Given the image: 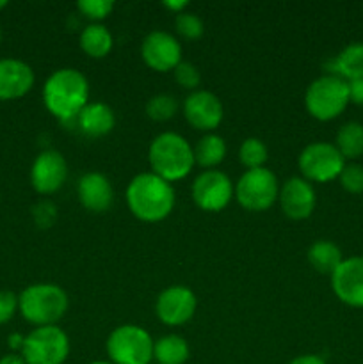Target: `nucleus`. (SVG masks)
Segmentation results:
<instances>
[{"mask_svg": "<svg viewBox=\"0 0 363 364\" xmlns=\"http://www.w3.org/2000/svg\"><path fill=\"white\" fill-rule=\"evenodd\" d=\"M153 338L142 327L120 326L107 338V355L112 364H149L153 359Z\"/></svg>", "mask_w": 363, "mask_h": 364, "instance_id": "obj_6", "label": "nucleus"}, {"mask_svg": "<svg viewBox=\"0 0 363 364\" xmlns=\"http://www.w3.org/2000/svg\"><path fill=\"white\" fill-rule=\"evenodd\" d=\"M281 210L292 220H305L313 213L317 205L315 188L305 178H290L280 187L278 196Z\"/></svg>", "mask_w": 363, "mask_h": 364, "instance_id": "obj_16", "label": "nucleus"}, {"mask_svg": "<svg viewBox=\"0 0 363 364\" xmlns=\"http://www.w3.org/2000/svg\"><path fill=\"white\" fill-rule=\"evenodd\" d=\"M89 364H112L110 361H95V363H89Z\"/></svg>", "mask_w": 363, "mask_h": 364, "instance_id": "obj_39", "label": "nucleus"}, {"mask_svg": "<svg viewBox=\"0 0 363 364\" xmlns=\"http://www.w3.org/2000/svg\"><path fill=\"white\" fill-rule=\"evenodd\" d=\"M68 294L53 283L31 284L18 295V311L36 327L56 326L68 311Z\"/></svg>", "mask_w": 363, "mask_h": 364, "instance_id": "obj_4", "label": "nucleus"}, {"mask_svg": "<svg viewBox=\"0 0 363 364\" xmlns=\"http://www.w3.org/2000/svg\"><path fill=\"white\" fill-rule=\"evenodd\" d=\"M34 71L25 60L0 59V100L9 102L27 95L34 85Z\"/></svg>", "mask_w": 363, "mask_h": 364, "instance_id": "obj_17", "label": "nucleus"}, {"mask_svg": "<svg viewBox=\"0 0 363 364\" xmlns=\"http://www.w3.org/2000/svg\"><path fill=\"white\" fill-rule=\"evenodd\" d=\"M68 178L66 159L56 149L41 151L31 167V183L38 194L48 196L60 191Z\"/></svg>", "mask_w": 363, "mask_h": 364, "instance_id": "obj_13", "label": "nucleus"}, {"mask_svg": "<svg viewBox=\"0 0 363 364\" xmlns=\"http://www.w3.org/2000/svg\"><path fill=\"white\" fill-rule=\"evenodd\" d=\"M0 364H27L25 359L18 354H7L0 359Z\"/></svg>", "mask_w": 363, "mask_h": 364, "instance_id": "obj_38", "label": "nucleus"}, {"mask_svg": "<svg viewBox=\"0 0 363 364\" xmlns=\"http://www.w3.org/2000/svg\"><path fill=\"white\" fill-rule=\"evenodd\" d=\"M70 355V338L60 327H36L25 336L21 358L27 364H64Z\"/></svg>", "mask_w": 363, "mask_h": 364, "instance_id": "obj_7", "label": "nucleus"}, {"mask_svg": "<svg viewBox=\"0 0 363 364\" xmlns=\"http://www.w3.org/2000/svg\"><path fill=\"white\" fill-rule=\"evenodd\" d=\"M189 345L178 334L159 338L153 345V359L159 364H185L189 359Z\"/></svg>", "mask_w": 363, "mask_h": 364, "instance_id": "obj_23", "label": "nucleus"}, {"mask_svg": "<svg viewBox=\"0 0 363 364\" xmlns=\"http://www.w3.org/2000/svg\"><path fill=\"white\" fill-rule=\"evenodd\" d=\"M184 116L192 128L212 134L223 123L224 109L214 92L192 91L184 102Z\"/></svg>", "mask_w": 363, "mask_h": 364, "instance_id": "obj_15", "label": "nucleus"}, {"mask_svg": "<svg viewBox=\"0 0 363 364\" xmlns=\"http://www.w3.org/2000/svg\"><path fill=\"white\" fill-rule=\"evenodd\" d=\"M198 299L187 287H169L157 297L155 311L164 326L178 327L187 323L194 316Z\"/></svg>", "mask_w": 363, "mask_h": 364, "instance_id": "obj_11", "label": "nucleus"}, {"mask_svg": "<svg viewBox=\"0 0 363 364\" xmlns=\"http://www.w3.org/2000/svg\"><path fill=\"white\" fill-rule=\"evenodd\" d=\"M112 34L102 23H89L80 34V48L93 59L105 57L112 50Z\"/></svg>", "mask_w": 363, "mask_h": 364, "instance_id": "obj_22", "label": "nucleus"}, {"mask_svg": "<svg viewBox=\"0 0 363 364\" xmlns=\"http://www.w3.org/2000/svg\"><path fill=\"white\" fill-rule=\"evenodd\" d=\"M148 160L152 173L166 181L184 180L194 169V148L185 137L174 132H164L157 135L148 149Z\"/></svg>", "mask_w": 363, "mask_h": 364, "instance_id": "obj_3", "label": "nucleus"}, {"mask_svg": "<svg viewBox=\"0 0 363 364\" xmlns=\"http://www.w3.org/2000/svg\"><path fill=\"white\" fill-rule=\"evenodd\" d=\"M77 123L82 134H85L88 137H103L112 132L114 124H116V116L107 103L93 102L82 109V112L77 116Z\"/></svg>", "mask_w": 363, "mask_h": 364, "instance_id": "obj_19", "label": "nucleus"}, {"mask_svg": "<svg viewBox=\"0 0 363 364\" xmlns=\"http://www.w3.org/2000/svg\"><path fill=\"white\" fill-rule=\"evenodd\" d=\"M141 55L146 66L159 73H166L182 63V45L169 32L153 31L142 39Z\"/></svg>", "mask_w": 363, "mask_h": 364, "instance_id": "obj_12", "label": "nucleus"}, {"mask_svg": "<svg viewBox=\"0 0 363 364\" xmlns=\"http://www.w3.org/2000/svg\"><path fill=\"white\" fill-rule=\"evenodd\" d=\"M162 6L166 7V9L173 11L174 14H180L184 13L185 7H189V2L187 0H167V2H164Z\"/></svg>", "mask_w": 363, "mask_h": 364, "instance_id": "obj_36", "label": "nucleus"}, {"mask_svg": "<svg viewBox=\"0 0 363 364\" xmlns=\"http://www.w3.org/2000/svg\"><path fill=\"white\" fill-rule=\"evenodd\" d=\"M6 6H7L6 0H0V9H4V7H6Z\"/></svg>", "mask_w": 363, "mask_h": 364, "instance_id": "obj_40", "label": "nucleus"}, {"mask_svg": "<svg viewBox=\"0 0 363 364\" xmlns=\"http://www.w3.org/2000/svg\"><path fill=\"white\" fill-rule=\"evenodd\" d=\"M344 191L351 194H363V166L359 164H349L338 176Z\"/></svg>", "mask_w": 363, "mask_h": 364, "instance_id": "obj_30", "label": "nucleus"}, {"mask_svg": "<svg viewBox=\"0 0 363 364\" xmlns=\"http://www.w3.org/2000/svg\"><path fill=\"white\" fill-rule=\"evenodd\" d=\"M77 9L93 23H100V20L112 13L114 2L112 0H78Z\"/></svg>", "mask_w": 363, "mask_h": 364, "instance_id": "obj_29", "label": "nucleus"}, {"mask_svg": "<svg viewBox=\"0 0 363 364\" xmlns=\"http://www.w3.org/2000/svg\"><path fill=\"white\" fill-rule=\"evenodd\" d=\"M288 364H326L320 355H315V354H306V355H299V358L292 359Z\"/></svg>", "mask_w": 363, "mask_h": 364, "instance_id": "obj_35", "label": "nucleus"}, {"mask_svg": "<svg viewBox=\"0 0 363 364\" xmlns=\"http://www.w3.org/2000/svg\"><path fill=\"white\" fill-rule=\"evenodd\" d=\"M178 102L171 95H155L146 103V114L155 121H167L177 114Z\"/></svg>", "mask_w": 363, "mask_h": 364, "instance_id": "obj_27", "label": "nucleus"}, {"mask_svg": "<svg viewBox=\"0 0 363 364\" xmlns=\"http://www.w3.org/2000/svg\"><path fill=\"white\" fill-rule=\"evenodd\" d=\"M0 41H2V28H0Z\"/></svg>", "mask_w": 363, "mask_h": 364, "instance_id": "obj_41", "label": "nucleus"}, {"mask_svg": "<svg viewBox=\"0 0 363 364\" xmlns=\"http://www.w3.org/2000/svg\"><path fill=\"white\" fill-rule=\"evenodd\" d=\"M327 75L344 78L345 82L363 77V43H351L326 64Z\"/></svg>", "mask_w": 363, "mask_h": 364, "instance_id": "obj_20", "label": "nucleus"}, {"mask_svg": "<svg viewBox=\"0 0 363 364\" xmlns=\"http://www.w3.org/2000/svg\"><path fill=\"white\" fill-rule=\"evenodd\" d=\"M191 194L198 208L205 212H221L233 199L235 185L223 171L206 169L192 181Z\"/></svg>", "mask_w": 363, "mask_h": 364, "instance_id": "obj_10", "label": "nucleus"}, {"mask_svg": "<svg viewBox=\"0 0 363 364\" xmlns=\"http://www.w3.org/2000/svg\"><path fill=\"white\" fill-rule=\"evenodd\" d=\"M78 201L85 210L93 213H103L114 201V191L109 178L102 173H85L77 185Z\"/></svg>", "mask_w": 363, "mask_h": 364, "instance_id": "obj_18", "label": "nucleus"}, {"mask_svg": "<svg viewBox=\"0 0 363 364\" xmlns=\"http://www.w3.org/2000/svg\"><path fill=\"white\" fill-rule=\"evenodd\" d=\"M46 110L59 121L70 123L89 103V82L75 68H60L46 78L43 85Z\"/></svg>", "mask_w": 363, "mask_h": 364, "instance_id": "obj_1", "label": "nucleus"}, {"mask_svg": "<svg viewBox=\"0 0 363 364\" xmlns=\"http://www.w3.org/2000/svg\"><path fill=\"white\" fill-rule=\"evenodd\" d=\"M174 27H177L178 34L184 36L185 39H199L205 32V25H203L201 18L196 13H187V11L177 14Z\"/></svg>", "mask_w": 363, "mask_h": 364, "instance_id": "obj_28", "label": "nucleus"}, {"mask_svg": "<svg viewBox=\"0 0 363 364\" xmlns=\"http://www.w3.org/2000/svg\"><path fill=\"white\" fill-rule=\"evenodd\" d=\"M32 213H34L36 224H38L39 228H43V230H46V228H50V224L56 220L57 210L52 203L43 201V203H38V205L34 206Z\"/></svg>", "mask_w": 363, "mask_h": 364, "instance_id": "obj_33", "label": "nucleus"}, {"mask_svg": "<svg viewBox=\"0 0 363 364\" xmlns=\"http://www.w3.org/2000/svg\"><path fill=\"white\" fill-rule=\"evenodd\" d=\"M298 166L302 178L310 183H327L340 176L345 159L331 142H312L301 151Z\"/></svg>", "mask_w": 363, "mask_h": 364, "instance_id": "obj_9", "label": "nucleus"}, {"mask_svg": "<svg viewBox=\"0 0 363 364\" xmlns=\"http://www.w3.org/2000/svg\"><path fill=\"white\" fill-rule=\"evenodd\" d=\"M308 262L319 274L331 276L344 262V256H342L340 247L331 240H317L308 249Z\"/></svg>", "mask_w": 363, "mask_h": 364, "instance_id": "obj_21", "label": "nucleus"}, {"mask_svg": "<svg viewBox=\"0 0 363 364\" xmlns=\"http://www.w3.org/2000/svg\"><path fill=\"white\" fill-rule=\"evenodd\" d=\"M174 188L155 173H141L127 187V205L135 219L142 223H160L173 212Z\"/></svg>", "mask_w": 363, "mask_h": 364, "instance_id": "obj_2", "label": "nucleus"}, {"mask_svg": "<svg viewBox=\"0 0 363 364\" xmlns=\"http://www.w3.org/2000/svg\"><path fill=\"white\" fill-rule=\"evenodd\" d=\"M174 80H177L178 85H182L184 89H194L198 91V85L201 82V75H199V70L192 63H185L182 60L177 68H174Z\"/></svg>", "mask_w": 363, "mask_h": 364, "instance_id": "obj_31", "label": "nucleus"}, {"mask_svg": "<svg viewBox=\"0 0 363 364\" xmlns=\"http://www.w3.org/2000/svg\"><path fill=\"white\" fill-rule=\"evenodd\" d=\"M238 159H241V164L246 169H260L269 159V151H267V146L263 144V141L256 137H249L241 144Z\"/></svg>", "mask_w": 363, "mask_h": 364, "instance_id": "obj_26", "label": "nucleus"}, {"mask_svg": "<svg viewBox=\"0 0 363 364\" xmlns=\"http://www.w3.org/2000/svg\"><path fill=\"white\" fill-rule=\"evenodd\" d=\"M18 311V295L9 290H0V326L9 322Z\"/></svg>", "mask_w": 363, "mask_h": 364, "instance_id": "obj_32", "label": "nucleus"}, {"mask_svg": "<svg viewBox=\"0 0 363 364\" xmlns=\"http://www.w3.org/2000/svg\"><path fill=\"white\" fill-rule=\"evenodd\" d=\"M331 288L337 299L351 308H363V256L345 258L331 274Z\"/></svg>", "mask_w": 363, "mask_h": 364, "instance_id": "obj_14", "label": "nucleus"}, {"mask_svg": "<svg viewBox=\"0 0 363 364\" xmlns=\"http://www.w3.org/2000/svg\"><path fill=\"white\" fill-rule=\"evenodd\" d=\"M23 341H25V336H21V334H11L9 347L13 348V350L21 352V348H23Z\"/></svg>", "mask_w": 363, "mask_h": 364, "instance_id": "obj_37", "label": "nucleus"}, {"mask_svg": "<svg viewBox=\"0 0 363 364\" xmlns=\"http://www.w3.org/2000/svg\"><path fill=\"white\" fill-rule=\"evenodd\" d=\"M335 146L345 160L359 159L363 155V124L356 121L342 124L340 130L337 132Z\"/></svg>", "mask_w": 363, "mask_h": 364, "instance_id": "obj_25", "label": "nucleus"}, {"mask_svg": "<svg viewBox=\"0 0 363 364\" xmlns=\"http://www.w3.org/2000/svg\"><path fill=\"white\" fill-rule=\"evenodd\" d=\"M349 100V85L344 78L335 75H322L308 85L305 92V107L312 117L319 121H331L340 116Z\"/></svg>", "mask_w": 363, "mask_h": 364, "instance_id": "obj_5", "label": "nucleus"}, {"mask_svg": "<svg viewBox=\"0 0 363 364\" xmlns=\"http://www.w3.org/2000/svg\"><path fill=\"white\" fill-rule=\"evenodd\" d=\"M226 156V142L221 135L206 134L198 141L194 148V160L205 169H214Z\"/></svg>", "mask_w": 363, "mask_h": 364, "instance_id": "obj_24", "label": "nucleus"}, {"mask_svg": "<svg viewBox=\"0 0 363 364\" xmlns=\"http://www.w3.org/2000/svg\"><path fill=\"white\" fill-rule=\"evenodd\" d=\"M280 196V183L273 171L267 167L248 169L235 185V199L249 212H265Z\"/></svg>", "mask_w": 363, "mask_h": 364, "instance_id": "obj_8", "label": "nucleus"}, {"mask_svg": "<svg viewBox=\"0 0 363 364\" xmlns=\"http://www.w3.org/2000/svg\"><path fill=\"white\" fill-rule=\"evenodd\" d=\"M347 85H349V100H351L352 103H356V105L363 107V77L347 82Z\"/></svg>", "mask_w": 363, "mask_h": 364, "instance_id": "obj_34", "label": "nucleus"}]
</instances>
